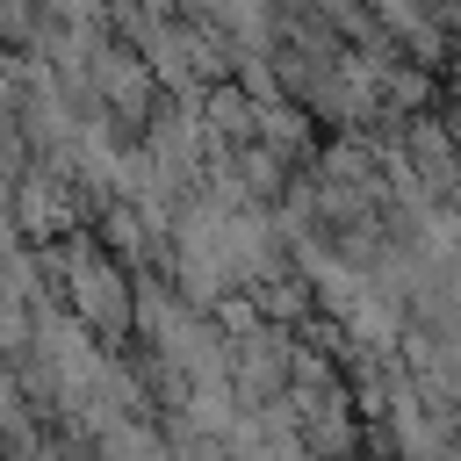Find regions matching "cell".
I'll use <instances>...</instances> for the list:
<instances>
[{
    "label": "cell",
    "mask_w": 461,
    "mask_h": 461,
    "mask_svg": "<svg viewBox=\"0 0 461 461\" xmlns=\"http://www.w3.org/2000/svg\"><path fill=\"white\" fill-rule=\"evenodd\" d=\"M303 137H310L303 108H288V101H259V144H274V151L288 158V151H303Z\"/></svg>",
    "instance_id": "1"
}]
</instances>
